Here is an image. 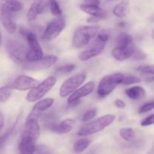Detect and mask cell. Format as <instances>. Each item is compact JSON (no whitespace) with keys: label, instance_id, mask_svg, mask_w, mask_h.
I'll return each instance as SVG.
<instances>
[{"label":"cell","instance_id":"1","mask_svg":"<svg viewBox=\"0 0 154 154\" xmlns=\"http://www.w3.org/2000/svg\"><path fill=\"white\" fill-rule=\"evenodd\" d=\"M98 26H82L75 30L72 38V46L75 48H83L88 45L92 38L99 33Z\"/></svg>","mask_w":154,"mask_h":154},{"label":"cell","instance_id":"2","mask_svg":"<svg viewBox=\"0 0 154 154\" xmlns=\"http://www.w3.org/2000/svg\"><path fill=\"white\" fill-rule=\"evenodd\" d=\"M109 40V34L106 32H101L96 36L95 40L87 48V49L80 54L79 60L81 61H87L90 59L97 57L102 53L106 44Z\"/></svg>","mask_w":154,"mask_h":154},{"label":"cell","instance_id":"3","mask_svg":"<svg viewBox=\"0 0 154 154\" xmlns=\"http://www.w3.org/2000/svg\"><path fill=\"white\" fill-rule=\"evenodd\" d=\"M115 118L116 117L113 114H106L93 121L89 122L79 130L78 135L82 137L88 136L102 131L103 129L111 125L114 122Z\"/></svg>","mask_w":154,"mask_h":154},{"label":"cell","instance_id":"4","mask_svg":"<svg viewBox=\"0 0 154 154\" xmlns=\"http://www.w3.org/2000/svg\"><path fill=\"white\" fill-rule=\"evenodd\" d=\"M125 75L114 73L105 75L100 81L98 87V94L100 97H106L115 90L119 84H122Z\"/></svg>","mask_w":154,"mask_h":154},{"label":"cell","instance_id":"5","mask_svg":"<svg viewBox=\"0 0 154 154\" xmlns=\"http://www.w3.org/2000/svg\"><path fill=\"white\" fill-rule=\"evenodd\" d=\"M21 33L24 36L28 44L27 62H36L43 58V51L36 36L31 32L21 29Z\"/></svg>","mask_w":154,"mask_h":154},{"label":"cell","instance_id":"6","mask_svg":"<svg viewBox=\"0 0 154 154\" xmlns=\"http://www.w3.org/2000/svg\"><path fill=\"white\" fill-rule=\"evenodd\" d=\"M57 82V79L54 76H49L45 78L42 82L32 89L27 96V100L29 102H34L40 100L45 96Z\"/></svg>","mask_w":154,"mask_h":154},{"label":"cell","instance_id":"7","mask_svg":"<svg viewBox=\"0 0 154 154\" xmlns=\"http://www.w3.org/2000/svg\"><path fill=\"white\" fill-rule=\"evenodd\" d=\"M5 48L8 54L14 62L21 65L27 62V48L21 42L10 39L6 42Z\"/></svg>","mask_w":154,"mask_h":154},{"label":"cell","instance_id":"8","mask_svg":"<svg viewBox=\"0 0 154 154\" xmlns=\"http://www.w3.org/2000/svg\"><path fill=\"white\" fill-rule=\"evenodd\" d=\"M86 75L84 73L77 74L66 79L60 89V97L64 98L69 96L71 93H73L85 81Z\"/></svg>","mask_w":154,"mask_h":154},{"label":"cell","instance_id":"9","mask_svg":"<svg viewBox=\"0 0 154 154\" xmlns=\"http://www.w3.org/2000/svg\"><path fill=\"white\" fill-rule=\"evenodd\" d=\"M65 26H66V21L63 17L54 18L47 25L46 29L42 35V38L46 42H51L54 40L61 33Z\"/></svg>","mask_w":154,"mask_h":154},{"label":"cell","instance_id":"10","mask_svg":"<svg viewBox=\"0 0 154 154\" xmlns=\"http://www.w3.org/2000/svg\"><path fill=\"white\" fill-rule=\"evenodd\" d=\"M14 14L6 6L5 1H0V20L6 31L11 34L14 33L17 29Z\"/></svg>","mask_w":154,"mask_h":154},{"label":"cell","instance_id":"11","mask_svg":"<svg viewBox=\"0 0 154 154\" xmlns=\"http://www.w3.org/2000/svg\"><path fill=\"white\" fill-rule=\"evenodd\" d=\"M39 135H40V126L38 123L37 119L27 117L25 128L21 139L36 144Z\"/></svg>","mask_w":154,"mask_h":154},{"label":"cell","instance_id":"12","mask_svg":"<svg viewBox=\"0 0 154 154\" xmlns=\"http://www.w3.org/2000/svg\"><path fill=\"white\" fill-rule=\"evenodd\" d=\"M58 58L54 55H48L43 57L41 60L36 62H26L23 63V69L29 71H40L47 69L57 63Z\"/></svg>","mask_w":154,"mask_h":154},{"label":"cell","instance_id":"13","mask_svg":"<svg viewBox=\"0 0 154 154\" xmlns=\"http://www.w3.org/2000/svg\"><path fill=\"white\" fill-rule=\"evenodd\" d=\"M39 84V81L27 75H20L14 81L11 88L20 91L32 90Z\"/></svg>","mask_w":154,"mask_h":154},{"label":"cell","instance_id":"14","mask_svg":"<svg viewBox=\"0 0 154 154\" xmlns=\"http://www.w3.org/2000/svg\"><path fill=\"white\" fill-rule=\"evenodd\" d=\"M136 49L134 44L127 46H116L112 51V55L118 61H124L132 58Z\"/></svg>","mask_w":154,"mask_h":154},{"label":"cell","instance_id":"15","mask_svg":"<svg viewBox=\"0 0 154 154\" xmlns=\"http://www.w3.org/2000/svg\"><path fill=\"white\" fill-rule=\"evenodd\" d=\"M95 84L94 81H89V82H88L83 87H82L81 88L75 90L73 93H72L70 95V96H69L67 100L69 104H72L74 103V102H79L80 99L85 97L88 95L91 94L93 92V90H95Z\"/></svg>","mask_w":154,"mask_h":154},{"label":"cell","instance_id":"16","mask_svg":"<svg viewBox=\"0 0 154 154\" xmlns=\"http://www.w3.org/2000/svg\"><path fill=\"white\" fill-rule=\"evenodd\" d=\"M80 9L85 13L91 15L92 17H95L97 19L101 20L105 19L107 17V12L99 7V5H95L87 4L84 2L80 5Z\"/></svg>","mask_w":154,"mask_h":154},{"label":"cell","instance_id":"17","mask_svg":"<svg viewBox=\"0 0 154 154\" xmlns=\"http://www.w3.org/2000/svg\"><path fill=\"white\" fill-rule=\"evenodd\" d=\"M48 6H49V2L36 1L34 2L30 6L27 13V18L30 21H33L36 19L37 16L40 14L44 13L46 11Z\"/></svg>","mask_w":154,"mask_h":154},{"label":"cell","instance_id":"18","mask_svg":"<svg viewBox=\"0 0 154 154\" xmlns=\"http://www.w3.org/2000/svg\"><path fill=\"white\" fill-rule=\"evenodd\" d=\"M75 124V120L72 119H66L59 124L54 126L51 129L53 132L57 134H66L70 132Z\"/></svg>","mask_w":154,"mask_h":154},{"label":"cell","instance_id":"19","mask_svg":"<svg viewBox=\"0 0 154 154\" xmlns=\"http://www.w3.org/2000/svg\"><path fill=\"white\" fill-rule=\"evenodd\" d=\"M125 94L129 99L133 100H140L146 96V91L140 86H134L125 90Z\"/></svg>","mask_w":154,"mask_h":154},{"label":"cell","instance_id":"20","mask_svg":"<svg viewBox=\"0 0 154 154\" xmlns=\"http://www.w3.org/2000/svg\"><path fill=\"white\" fill-rule=\"evenodd\" d=\"M36 144L30 141L20 140L18 144V150L20 154H34L36 152Z\"/></svg>","mask_w":154,"mask_h":154},{"label":"cell","instance_id":"21","mask_svg":"<svg viewBox=\"0 0 154 154\" xmlns=\"http://www.w3.org/2000/svg\"><path fill=\"white\" fill-rule=\"evenodd\" d=\"M54 102V99H51V98L42 99V100L39 101V102L34 105L33 109L32 111L39 114V112H42V111H46V110H48V108H51V107L52 106Z\"/></svg>","mask_w":154,"mask_h":154},{"label":"cell","instance_id":"22","mask_svg":"<svg viewBox=\"0 0 154 154\" xmlns=\"http://www.w3.org/2000/svg\"><path fill=\"white\" fill-rule=\"evenodd\" d=\"M128 5H129V2L128 1H122L115 5L114 8L113 10V13L115 16L117 17H124L127 14V12L128 10Z\"/></svg>","mask_w":154,"mask_h":154},{"label":"cell","instance_id":"23","mask_svg":"<svg viewBox=\"0 0 154 154\" xmlns=\"http://www.w3.org/2000/svg\"><path fill=\"white\" fill-rule=\"evenodd\" d=\"M137 70L142 75L146 77V81H152L154 80V65L140 66Z\"/></svg>","mask_w":154,"mask_h":154},{"label":"cell","instance_id":"24","mask_svg":"<svg viewBox=\"0 0 154 154\" xmlns=\"http://www.w3.org/2000/svg\"><path fill=\"white\" fill-rule=\"evenodd\" d=\"M90 144V141L88 138H80L75 141L73 145V150L75 153H82L84 152Z\"/></svg>","mask_w":154,"mask_h":154},{"label":"cell","instance_id":"25","mask_svg":"<svg viewBox=\"0 0 154 154\" xmlns=\"http://www.w3.org/2000/svg\"><path fill=\"white\" fill-rule=\"evenodd\" d=\"M116 46H127L132 45L133 38L131 35L125 32H122L116 38Z\"/></svg>","mask_w":154,"mask_h":154},{"label":"cell","instance_id":"26","mask_svg":"<svg viewBox=\"0 0 154 154\" xmlns=\"http://www.w3.org/2000/svg\"><path fill=\"white\" fill-rule=\"evenodd\" d=\"M19 118H20V116L18 117V119H17V120L15 121V123L12 125L11 127L8 130L6 131L3 135H2L1 136H0V149L2 148V147H4L5 144H6L7 141L8 140V138H10L11 134L14 132V129H15V126H16V125L18 124V121H19Z\"/></svg>","mask_w":154,"mask_h":154},{"label":"cell","instance_id":"27","mask_svg":"<svg viewBox=\"0 0 154 154\" xmlns=\"http://www.w3.org/2000/svg\"><path fill=\"white\" fill-rule=\"evenodd\" d=\"M119 135L122 139L130 142L134 138V131L131 128H122L119 130Z\"/></svg>","mask_w":154,"mask_h":154},{"label":"cell","instance_id":"28","mask_svg":"<svg viewBox=\"0 0 154 154\" xmlns=\"http://www.w3.org/2000/svg\"><path fill=\"white\" fill-rule=\"evenodd\" d=\"M12 88L10 86H4L0 87V102H6L11 96Z\"/></svg>","mask_w":154,"mask_h":154},{"label":"cell","instance_id":"29","mask_svg":"<svg viewBox=\"0 0 154 154\" xmlns=\"http://www.w3.org/2000/svg\"><path fill=\"white\" fill-rule=\"evenodd\" d=\"M5 2L6 6L8 8L9 10L11 11L14 14L21 11V9L23 8V6H24L23 3L19 1H5Z\"/></svg>","mask_w":154,"mask_h":154},{"label":"cell","instance_id":"30","mask_svg":"<svg viewBox=\"0 0 154 154\" xmlns=\"http://www.w3.org/2000/svg\"><path fill=\"white\" fill-rule=\"evenodd\" d=\"M49 8L50 11H51V13L54 16L59 17H61L62 14V11L60 9V5H59L58 2L56 1H51L49 2Z\"/></svg>","mask_w":154,"mask_h":154},{"label":"cell","instance_id":"31","mask_svg":"<svg viewBox=\"0 0 154 154\" xmlns=\"http://www.w3.org/2000/svg\"><path fill=\"white\" fill-rule=\"evenodd\" d=\"M141 81L140 78H137V76L131 75H125L124 79L122 81V85H130V84H134L140 83Z\"/></svg>","mask_w":154,"mask_h":154},{"label":"cell","instance_id":"32","mask_svg":"<svg viewBox=\"0 0 154 154\" xmlns=\"http://www.w3.org/2000/svg\"><path fill=\"white\" fill-rule=\"evenodd\" d=\"M75 66L73 64H68L65 66H60L55 70L59 74H69L75 69Z\"/></svg>","mask_w":154,"mask_h":154},{"label":"cell","instance_id":"33","mask_svg":"<svg viewBox=\"0 0 154 154\" xmlns=\"http://www.w3.org/2000/svg\"><path fill=\"white\" fill-rule=\"evenodd\" d=\"M154 109V102H147V103L144 104L143 105H142L141 107L139 109L138 113L139 114H145V113H147L151 111L152 110Z\"/></svg>","mask_w":154,"mask_h":154},{"label":"cell","instance_id":"34","mask_svg":"<svg viewBox=\"0 0 154 154\" xmlns=\"http://www.w3.org/2000/svg\"><path fill=\"white\" fill-rule=\"evenodd\" d=\"M96 114H97L96 109L88 110V111H86V112L84 114V115H83L82 121L83 122H88V121H89V120H92V119L95 117Z\"/></svg>","mask_w":154,"mask_h":154},{"label":"cell","instance_id":"35","mask_svg":"<svg viewBox=\"0 0 154 154\" xmlns=\"http://www.w3.org/2000/svg\"><path fill=\"white\" fill-rule=\"evenodd\" d=\"M154 124V114L148 116L146 118L143 119L140 123V125L142 126H148Z\"/></svg>","mask_w":154,"mask_h":154},{"label":"cell","instance_id":"36","mask_svg":"<svg viewBox=\"0 0 154 154\" xmlns=\"http://www.w3.org/2000/svg\"><path fill=\"white\" fill-rule=\"evenodd\" d=\"M146 57V56L144 53L142 52L141 51L137 50V51H135V52H134V55H133L132 57V59L134 60H137V61H139V60H144Z\"/></svg>","mask_w":154,"mask_h":154},{"label":"cell","instance_id":"37","mask_svg":"<svg viewBox=\"0 0 154 154\" xmlns=\"http://www.w3.org/2000/svg\"><path fill=\"white\" fill-rule=\"evenodd\" d=\"M115 105H116V107H118V108H124L125 106H126L125 102H124L122 99H116V101H115Z\"/></svg>","mask_w":154,"mask_h":154},{"label":"cell","instance_id":"38","mask_svg":"<svg viewBox=\"0 0 154 154\" xmlns=\"http://www.w3.org/2000/svg\"><path fill=\"white\" fill-rule=\"evenodd\" d=\"M4 124H5L4 116H3V114L2 113V111H0V132L2 130L3 127H4Z\"/></svg>","mask_w":154,"mask_h":154},{"label":"cell","instance_id":"39","mask_svg":"<svg viewBox=\"0 0 154 154\" xmlns=\"http://www.w3.org/2000/svg\"><path fill=\"white\" fill-rule=\"evenodd\" d=\"M151 36H152V39H154V29H152V33H151Z\"/></svg>","mask_w":154,"mask_h":154},{"label":"cell","instance_id":"40","mask_svg":"<svg viewBox=\"0 0 154 154\" xmlns=\"http://www.w3.org/2000/svg\"><path fill=\"white\" fill-rule=\"evenodd\" d=\"M1 45H2V34H1V32H0V48H1Z\"/></svg>","mask_w":154,"mask_h":154}]
</instances>
